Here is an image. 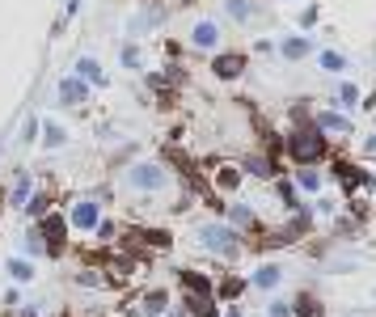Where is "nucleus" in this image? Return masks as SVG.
<instances>
[{
  "instance_id": "f257e3e1",
  "label": "nucleus",
  "mask_w": 376,
  "mask_h": 317,
  "mask_svg": "<svg viewBox=\"0 0 376 317\" xmlns=\"http://www.w3.org/2000/svg\"><path fill=\"white\" fill-rule=\"evenodd\" d=\"M119 182H123V190H131V195H140V199H152V195L174 190L178 174H174L165 161H152V156H144V161H131V165L119 174Z\"/></svg>"
},
{
  "instance_id": "f03ea898",
  "label": "nucleus",
  "mask_w": 376,
  "mask_h": 317,
  "mask_svg": "<svg viewBox=\"0 0 376 317\" xmlns=\"http://www.w3.org/2000/svg\"><path fill=\"white\" fill-rule=\"evenodd\" d=\"M195 245L211 258H220V262H237L245 254V237L229 225V220H203L195 225Z\"/></svg>"
},
{
  "instance_id": "7ed1b4c3",
  "label": "nucleus",
  "mask_w": 376,
  "mask_h": 317,
  "mask_svg": "<svg viewBox=\"0 0 376 317\" xmlns=\"http://www.w3.org/2000/svg\"><path fill=\"white\" fill-rule=\"evenodd\" d=\"M34 229H38V237L47 241V262H64L68 254H72V229H68V216H64V207H51L47 216H38L34 220Z\"/></svg>"
},
{
  "instance_id": "20e7f679",
  "label": "nucleus",
  "mask_w": 376,
  "mask_h": 317,
  "mask_svg": "<svg viewBox=\"0 0 376 317\" xmlns=\"http://www.w3.org/2000/svg\"><path fill=\"white\" fill-rule=\"evenodd\" d=\"M284 152L292 156L296 165H317L321 156H326V131H317L313 123H304V127L288 131V140H284Z\"/></svg>"
},
{
  "instance_id": "39448f33",
  "label": "nucleus",
  "mask_w": 376,
  "mask_h": 317,
  "mask_svg": "<svg viewBox=\"0 0 376 317\" xmlns=\"http://www.w3.org/2000/svg\"><path fill=\"white\" fill-rule=\"evenodd\" d=\"M64 216H68V229L72 233H81V237H89L93 229H97V220L106 216V207L93 199V195H76V199H68V207H64Z\"/></svg>"
},
{
  "instance_id": "423d86ee",
  "label": "nucleus",
  "mask_w": 376,
  "mask_h": 317,
  "mask_svg": "<svg viewBox=\"0 0 376 317\" xmlns=\"http://www.w3.org/2000/svg\"><path fill=\"white\" fill-rule=\"evenodd\" d=\"M89 97H93V89H89L76 72H64V76L56 81V106H64V111H85Z\"/></svg>"
},
{
  "instance_id": "0eeeda50",
  "label": "nucleus",
  "mask_w": 376,
  "mask_h": 317,
  "mask_svg": "<svg viewBox=\"0 0 376 317\" xmlns=\"http://www.w3.org/2000/svg\"><path fill=\"white\" fill-rule=\"evenodd\" d=\"M34 186H38V178H34V170H26V165H17V170L9 174V186H0V190H5V211H22Z\"/></svg>"
},
{
  "instance_id": "6e6552de",
  "label": "nucleus",
  "mask_w": 376,
  "mask_h": 317,
  "mask_svg": "<svg viewBox=\"0 0 376 317\" xmlns=\"http://www.w3.org/2000/svg\"><path fill=\"white\" fill-rule=\"evenodd\" d=\"M170 309H174V292L170 288H144L136 296V309L123 313V317H165Z\"/></svg>"
},
{
  "instance_id": "1a4fd4ad",
  "label": "nucleus",
  "mask_w": 376,
  "mask_h": 317,
  "mask_svg": "<svg viewBox=\"0 0 376 317\" xmlns=\"http://www.w3.org/2000/svg\"><path fill=\"white\" fill-rule=\"evenodd\" d=\"M51 207H64L60 203V190L56 186H51L47 178H38V186L30 190V199H26V207H22V216H26V225H34L38 216H47V211Z\"/></svg>"
},
{
  "instance_id": "9d476101",
  "label": "nucleus",
  "mask_w": 376,
  "mask_h": 317,
  "mask_svg": "<svg viewBox=\"0 0 376 317\" xmlns=\"http://www.w3.org/2000/svg\"><path fill=\"white\" fill-rule=\"evenodd\" d=\"M250 68L245 51H211V76L216 81H241Z\"/></svg>"
},
{
  "instance_id": "9b49d317",
  "label": "nucleus",
  "mask_w": 376,
  "mask_h": 317,
  "mask_svg": "<svg viewBox=\"0 0 376 317\" xmlns=\"http://www.w3.org/2000/svg\"><path fill=\"white\" fill-rule=\"evenodd\" d=\"M211 195H220V199H233L237 190H241V182H245V174H241V165L237 161H220V165H211Z\"/></svg>"
},
{
  "instance_id": "f8f14e48",
  "label": "nucleus",
  "mask_w": 376,
  "mask_h": 317,
  "mask_svg": "<svg viewBox=\"0 0 376 317\" xmlns=\"http://www.w3.org/2000/svg\"><path fill=\"white\" fill-rule=\"evenodd\" d=\"M165 22H170V9H161L156 0H148V5H140V9H136V17L127 22V34H131V38H144V34L161 30Z\"/></svg>"
},
{
  "instance_id": "ddd939ff",
  "label": "nucleus",
  "mask_w": 376,
  "mask_h": 317,
  "mask_svg": "<svg viewBox=\"0 0 376 317\" xmlns=\"http://www.w3.org/2000/svg\"><path fill=\"white\" fill-rule=\"evenodd\" d=\"M174 275H178V288L182 292H195V296H211V292H216V275H207L199 267H178Z\"/></svg>"
},
{
  "instance_id": "4468645a",
  "label": "nucleus",
  "mask_w": 376,
  "mask_h": 317,
  "mask_svg": "<svg viewBox=\"0 0 376 317\" xmlns=\"http://www.w3.org/2000/svg\"><path fill=\"white\" fill-rule=\"evenodd\" d=\"M72 72H76L89 89H106V85H111V72L101 68L97 56H76V60H72Z\"/></svg>"
},
{
  "instance_id": "2eb2a0df",
  "label": "nucleus",
  "mask_w": 376,
  "mask_h": 317,
  "mask_svg": "<svg viewBox=\"0 0 376 317\" xmlns=\"http://www.w3.org/2000/svg\"><path fill=\"white\" fill-rule=\"evenodd\" d=\"M241 165V174H250V178H262V182H275L279 178V161L271 152H250L245 161H237Z\"/></svg>"
},
{
  "instance_id": "dca6fc26",
  "label": "nucleus",
  "mask_w": 376,
  "mask_h": 317,
  "mask_svg": "<svg viewBox=\"0 0 376 317\" xmlns=\"http://www.w3.org/2000/svg\"><path fill=\"white\" fill-rule=\"evenodd\" d=\"M220 22H211V17H199L195 26H190V47L195 51H220Z\"/></svg>"
},
{
  "instance_id": "f3484780",
  "label": "nucleus",
  "mask_w": 376,
  "mask_h": 317,
  "mask_svg": "<svg viewBox=\"0 0 376 317\" xmlns=\"http://www.w3.org/2000/svg\"><path fill=\"white\" fill-rule=\"evenodd\" d=\"M220 300L216 296H195V292H182V300H178V313L182 317H220Z\"/></svg>"
},
{
  "instance_id": "a211bd4d",
  "label": "nucleus",
  "mask_w": 376,
  "mask_h": 317,
  "mask_svg": "<svg viewBox=\"0 0 376 317\" xmlns=\"http://www.w3.org/2000/svg\"><path fill=\"white\" fill-rule=\"evenodd\" d=\"M0 267H5L9 284H17V288H30V284L38 279V262H30V258H22V254H9Z\"/></svg>"
},
{
  "instance_id": "6ab92c4d",
  "label": "nucleus",
  "mask_w": 376,
  "mask_h": 317,
  "mask_svg": "<svg viewBox=\"0 0 376 317\" xmlns=\"http://www.w3.org/2000/svg\"><path fill=\"white\" fill-rule=\"evenodd\" d=\"M245 292H250V279L245 275H216V292H211V296H216L220 304H237Z\"/></svg>"
},
{
  "instance_id": "aec40b11",
  "label": "nucleus",
  "mask_w": 376,
  "mask_h": 317,
  "mask_svg": "<svg viewBox=\"0 0 376 317\" xmlns=\"http://www.w3.org/2000/svg\"><path fill=\"white\" fill-rule=\"evenodd\" d=\"M224 216H229V225L245 237V233H258V211L250 207V203H224Z\"/></svg>"
},
{
  "instance_id": "412c9836",
  "label": "nucleus",
  "mask_w": 376,
  "mask_h": 317,
  "mask_svg": "<svg viewBox=\"0 0 376 317\" xmlns=\"http://www.w3.org/2000/svg\"><path fill=\"white\" fill-rule=\"evenodd\" d=\"M68 127L60 123V119H42V136H38V148H47V152H60V148H68Z\"/></svg>"
},
{
  "instance_id": "4be33fe9",
  "label": "nucleus",
  "mask_w": 376,
  "mask_h": 317,
  "mask_svg": "<svg viewBox=\"0 0 376 317\" xmlns=\"http://www.w3.org/2000/svg\"><path fill=\"white\" fill-rule=\"evenodd\" d=\"M68 279H72V288H81V292H101V288H106V275H101V267H93V262H81Z\"/></svg>"
},
{
  "instance_id": "5701e85b",
  "label": "nucleus",
  "mask_w": 376,
  "mask_h": 317,
  "mask_svg": "<svg viewBox=\"0 0 376 317\" xmlns=\"http://www.w3.org/2000/svg\"><path fill=\"white\" fill-rule=\"evenodd\" d=\"M13 254H22V258H30V262H42L47 258V241L38 237V229L34 225H26L22 229V241H17V250Z\"/></svg>"
},
{
  "instance_id": "b1692460",
  "label": "nucleus",
  "mask_w": 376,
  "mask_h": 317,
  "mask_svg": "<svg viewBox=\"0 0 376 317\" xmlns=\"http://www.w3.org/2000/svg\"><path fill=\"white\" fill-rule=\"evenodd\" d=\"M279 279H284V267H279V262H262V267L250 275V288L271 292V288H279Z\"/></svg>"
},
{
  "instance_id": "393cba45",
  "label": "nucleus",
  "mask_w": 376,
  "mask_h": 317,
  "mask_svg": "<svg viewBox=\"0 0 376 317\" xmlns=\"http://www.w3.org/2000/svg\"><path fill=\"white\" fill-rule=\"evenodd\" d=\"M313 127H317V131L347 136V131H351V119H347V115H334V111H317V115H313Z\"/></svg>"
},
{
  "instance_id": "a878e982",
  "label": "nucleus",
  "mask_w": 376,
  "mask_h": 317,
  "mask_svg": "<svg viewBox=\"0 0 376 317\" xmlns=\"http://www.w3.org/2000/svg\"><path fill=\"white\" fill-rule=\"evenodd\" d=\"M38 136H42V115H26L22 119V127H17V148L26 152V148H34L38 144Z\"/></svg>"
},
{
  "instance_id": "bb28decb",
  "label": "nucleus",
  "mask_w": 376,
  "mask_h": 317,
  "mask_svg": "<svg viewBox=\"0 0 376 317\" xmlns=\"http://www.w3.org/2000/svg\"><path fill=\"white\" fill-rule=\"evenodd\" d=\"M119 233H123V225H119L115 216H101V220H97V229H93L89 237H93L97 245H106V250H111V245L119 241Z\"/></svg>"
},
{
  "instance_id": "cd10ccee",
  "label": "nucleus",
  "mask_w": 376,
  "mask_h": 317,
  "mask_svg": "<svg viewBox=\"0 0 376 317\" xmlns=\"http://www.w3.org/2000/svg\"><path fill=\"white\" fill-rule=\"evenodd\" d=\"M334 178L343 182V190H347V195H351V190H359V186L368 182V174H363L359 165H347V161H338V165H334Z\"/></svg>"
},
{
  "instance_id": "c85d7f7f",
  "label": "nucleus",
  "mask_w": 376,
  "mask_h": 317,
  "mask_svg": "<svg viewBox=\"0 0 376 317\" xmlns=\"http://www.w3.org/2000/svg\"><path fill=\"white\" fill-rule=\"evenodd\" d=\"M321 182H326V178L317 174V165H300L292 186H296V190H304V195H317V190H321Z\"/></svg>"
},
{
  "instance_id": "c756f323",
  "label": "nucleus",
  "mask_w": 376,
  "mask_h": 317,
  "mask_svg": "<svg viewBox=\"0 0 376 317\" xmlns=\"http://www.w3.org/2000/svg\"><path fill=\"white\" fill-rule=\"evenodd\" d=\"M119 64H123L127 72H140V68H144V51H140L136 38H127V42L119 47Z\"/></svg>"
},
{
  "instance_id": "7c9ffc66",
  "label": "nucleus",
  "mask_w": 376,
  "mask_h": 317,
  "mask_svg": "<svg viewBox=\"0 0 376 317\" xmlns=\"http://www.w3.org/2000/svg\"><path fill=\"white\" fill-rule=\"evenodd\" d=\"M309 51H313V42H309V38H300V34H292V38H284V42H279V56H284V60H304Z\"/></svg>"
},
{
  "instance_id": "2f4dec72",
  "label": "nucleus",
  "mask_w": 376,
  "mask_h": 317,
  "mask_svg": "<svg viewBox=\"0 0 376 317\" xmlns=\"http://www.w3.org/2000/svg\"><path fill=\"white\" fill-rule=\"evenodd\" d=\"M89 195H93V199H97L101 207H115V203H119V186H115L111 178H106V182H97V186H93Z\"/></svg>"
},
{
  "instance_id": "473e14b6",
  "label": "nucleus",
  "mask_w": 376,
  "mask_h": 317,
  "mask_svg": "<svg viewBox=\"0 0 376 317\" xmlns=\"http://www.w3.org/2000/svg\"><path fill=\"white\" fill-rule=\"evenodd\" d=\"M224 13H229L233 22H241V26H245V22L254 17V5H250V0H224Z\"/></svg>"
},
{
  "instance_id": "72a5a7b5",
  "label": "nucleus",
  "mask_w": 376,
  "mask_h": 317,
  "mask_svg": "<svg viewBox=\"0 0 376 317\" xmlns=\"http://www.w3.org/2000/svg\"><path fill=\"white\" fill-rule=\"evenodd\" d=\"M317 64L326 68V72H343V68H347V60L338 56V51H321V56H317Z\"/></svg>"
},
{
  "instance_id": "f704fd0d",
  "label": "nucleus",
  "mask_w": 376,
  "mask_h": 317,
  "mask_svg": "<svg viewBox=\"0 0 376 317\" xmlns=\"http://www.w3.org/2000/svg\"><path fill=\"white\" fill-rule=\"evenodd\" d=\"M321 313V304L313 300V296H300L296 304H292V317H317Z\"/></svg>"
},
{
  "instance_id": "c9c22d12",
  "label": "nucleus",
  "mask_w": 376,
  "mask_h": 317,
  "mask_svg": "<svg viewBox=\"0 0 376 317\" xmlns=\"http://www.w3.org/2000/svg\"><path fill=\"white\" fill-rule=\"evenodd\" d=\"M0 304H5V309H17V304H22V288H17V284L0 288Z\"/></svg>"
},
{
  "instance_id": "e433bc0d",
  "label": "nucleus",
  "mask_w": 376,
  "mask_h": 317,
  "mask_svg": "<svg viewBox=\"0 0 376 317\" xmlns=\"http://www.w3.org/2000/svg\"><path fill=\"white\" fill-rule=\"evenodd\" d=\"M266 317H292V300H271L266 304Z\"/></svg>"
},
{
  "instance_id": "4c0bfd02",
  "label": "nucleus",
  "mask_w": 376,
  "mask_h": 317,
  "mask_svg": "<svg viewBox=\"0 0 376 317\" xmlns=\"http://www.w3.org/2000/svg\"><path fill=\"white\" fill-rule=\"evenodd\" d=\"M338 101H343V106H347V111H351V106H355V101H359V89H355V85H351V81H347V85H343V89H338Z\"/></svg>"
},
{
  "instance_id": "58836bf2",
  "label": "nucleus",
  "mask_w": 376,
  "mask_h": 317,
  "mask_svg": "<svg viewBox=\"0 0 376 317\" xmlns=\"http://www.w3.org/2000/svg\"><path fill=\"white\" fill-rule=\"evenodd\" d=\"M60 13H64V17H68V22H72V17H76V13H81V0H64V5H60Z\"/></svg>"
},
{
  "instance_id": "ea45409f",
  "label": "nucleus",
  "mask_w": 376,
  "mask_h": 317,
  "mask_svg": "<svg viewBox=\"0 0 376 317\" xmlns=\"http://www.w3.org/2000/svg\"><path fill=\"white\" fill-rule=\"evenodd\" d=\"M313 22H317V5H309V9H304V13H300V26H304V30H309V26H313Z\"/></svg>"
},
{
  "instance_id": "a19ab883",
  "label": "nucleus",
  "mask_w": 376,
  "mask_h": 317,
  "mask_svg": "<svg viewBox=\"0 0 376 317\" xmlns=\"http://www.w3.org/2000/svg\"><path fill=\"white\" fill-rule=\"evenodd\" d=\"M220 317H245V313H241L237 304H224V309H220Z\"/></svg>"
},
{
  "instance_id": "79ce46f5",
  "label": "nucleus",
  "mask_w": 376,
  "mask_h": 317,
  "mask_svg": "<svg viewBox=\"0 0 376 317\" xmlns=\"http://www.w3.org/2000/svg\"><path fill=\"white\" fill-rule=\"evenodd\" d=\"M0 229H5V190H0Z\"/></svg>"
},
{
  "instance_id": "37998d69",
  "label": "nucleus",
  "mask_w": 376,
  "mask_h": 317,
  "mask_svg": "<svg viewBox=\"0 0 376 317\" xmlns=\"http://www.w3.org/2000/svg\"><path fill=\"white\" fill-rule=\"evenodd\" d=\"M56 317H81V313H76V309H60Z\"/></svg>"
},
{
  "instance_id": "c03bdc74",
  "label": "nucleus",
  "mask_w": 376,
  "mask_h": 317,
  "mask_svg": "<svg viewBox=\"0 0 376 317\" xmlns=\"http://www.w3.org/2000/svg\"><path fill=\"white\" fill-rule=\"evenodd\" d=\"M5 152H9V144H5V140H0V161H5Z\"/></svg>"
},
{
  "instance_id": "a18cd8bd",
  "label": "nucleus",
  "mask_w": 376,
  "mask_h": 317,
  "mask_svg": "<svg viewBox=\"0 0 376 317\" xmlns=\"http://www.w3.org/2000/svg\"><path fill=\"white\" fill-rule=\"evenodd\" d=\"M368 152H376V136H372V140H368Z\"/></svg>"
},
{
  "instance_id": "49530a36",
  "label": "nucleus",
  "mask_w": 376,
  "mask_h": 317,
  "mask_svg": "<svg viewBox=\"0 0 376 317\" xmlns=\"http://www.w3.org/2000/svg\"><path fill=\"white\" fill-rule=\"evenodd\" d=\"M165 317H182V313H178V309H170V313H165Z\"/></svg>"
},
{
  "instance_id": "de8ad7c7",
  "label": "nucleus",
  "mask_w": 376,
  "mask_h": 317,
  "mask_svg": "<svg viewBox=\"0 0 376 317\" xmlns=\"http://www.w3.org/2000/svg\"><path fill=\"white\" fill-rule=\"evenodd\" d=\"M140 5H148V0H140Z\"/></svg>"
}]
</instances>
